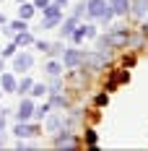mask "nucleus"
I'll return each instance as SVG.
<instances>
[{
  "label": "nucleus",
  "instance_id": "obj_1",
  "mask_svg": "<svg viewBox=\"0 0 148 151\" xmlns=\"http://www.w3.org/2000/svg\"><path fill=\"white\" fill-rule=\"evenodd\" d=\"M112 60L109 55H104V52H99V50H94V52H83V63H81V68H86V70H91V73H99V70H104L107 68V63Z\"/></svg>",
  "mask_w": 148,
  "mask_h": 151
},
{
  "label": "nucleus",
  "instance_id": "obj_2",
  "mask_svg": "<svg viewBox=\"0 0 148 151\" xmlns=\"http://www.w3.org/2000/svg\"><path fill=\"white\" fill-rule=\"evenodd\" d=\"M86 13L91 18H102L104 24H109L114 18V13H112V8H109L107 0H86Z\"/></svg>",
  "mask_w": 148,
  "mask_h": 151
},
{
  "label": "nucleus",
  "instance_id": "obj_3",
  "mask_svg": "<svg viewBox=\"0 0 148 151\" xmlns=\"http://www.w3.org/2000/svg\"><path fill=\"white\" fill-rule=\"evenodd\" d=\"M60 63H62L65 70L81 68V63H83V50H78V47H65V52L60 55Z\"/></svg>",
  "mask_w": 148,
  "mask_h": 151
},
{
  "label": "nucleus",
  "instance_id": "obj_4",
  "mask_svg": "<svg viewBox=\"0 0 148 151\" xmlns=\"http://www.w3.org/2000/svg\"><path fill=\"white\" fill-rule=\"evenodd\" d=\"M34 68V55L31 52H26V50H18L13 55V70L16 73H26V70H31Z\"/></svg>",
  "mask_w": 148,
  "mask_h": 151
},
{
  "label": "nucleus",
  "instance_id": "obj_5",
  "mask_svg": "<svg viewBox=\"0 0 148 151\" xmlns=\"http://www.w3.org/2000/svg\"><path fill=\"white\" fill-rule=\"evenodd\" d=\"M52 146H55V149H78V141L73 138L70 128H62V130H57V133H55Z\"/></svg>",
  "mask_w": 148,
  "mask_h": 151
},
{
  "label": "nucleus",
  "instance_id": "obj_6",
  "mask_svg": "<svg viewBox=\"0 0 148 151\" xmlns=\"http://www.w3.org/2000/svg\"><path fill=\"white\" fill-rule=\"evenodd\" d=\"M96 37V26L94 24H78L70 34V39H73V45H81L83 39H94Z\"/></svg>",
  "mask_w": 148,
  "mask_h": 151
},
{
  "label": "nucleus",
  "instance_id": "obj_7",
  "mask_svg": "<svg viewBox=\"0 0 148 151\" xmlns=\"http://www.w3.org/2000/svg\"><path fill=\"white\" fill-rule=\"evenodd\" d=\"M34 99H31L29 94L21 99V104H18V109H16V120H21V122H29L31 117H34Z\"/></svg>",
  "mask_w": 148,
  "mask_h": 151
},
{
  "label": "nucleus",
  "instance_id": "obj_8",
  "mask_svg": "<svg viewBox=\"0 0 148 151\" xmlns=\"http://www.w3.org/2000/svg\"><path fill=\"white\" fill-rule=\"evenodd\" d=\"M39 133H42V128H39V125H34V122H16L13 125V136L16 138H29V136H39Z\"/></svg>",
  "mask_w": 148,
  "mask_h": 151
},
{
  "label": "nucleus",
  "instance_id": "obj_9",
  "mask_svg": "<svg viewBox=\"0 0 148 151\" xmlns=\"http://www.w3.org/2000/svg\"><path fill=\"white\" fill-rule=\"evenodd\" d=\"M127 39H130V31L122 29V26H114L109 31V45L112 47H127Z\"/></svg>",
  "mask_w": 148,
  "mask_h": 151
},
{
  "label": "nucleus",
  "instance_id": "obj_10",
  "mask_svg": "<svg viewBox=\"0 0 148 151\" xmlns=\"http://www.w3.org/2000/svg\"><path fill=\"white\" fill-rule=\"evenodd\" d=\"M62 125H65V117L57 115V112H49V115L44 117V130H47V133H52V136H55L57 130H62Z\"/></svg>",
  "mask_w": 148,
  "mask_h": 151
},
{
  "label": "nucleus",
  "instance_id": "obj_11",
  "mask_svg": "<svg viewBox=\"0 0 148 151\" xmlns=\"http://www.w3.org/2000/svg\"><path fill=\"white\" fill-rule=\"evenodd\" d=\"M0 89H3V94H16L18 78H16L13 73H8V70H3V73H0Z\"/></svg>",
  "mask_w": 148,
  "mask_h": 151
},
{
  "label": "nucleus",
  "instance_id": "obj_12",
  "mask_svg": "<svg viewBox=\"0 0 148 151\" xmlns=\"http://www.w3.org/2000/svg\"><path fill=\"white\" fill-rule=\"evenodd\" d=\"M130 13L135 18H146L148 16V0H130Z\"/></svg>",
  "mask_w": 148,
  "mask_h": 151
},
{
  "label": "nucleus",
  "instance_id": "obj_13",
  "mask_svg": "<svg viewBox=\"0 0 148 151\" xmlns=\"http://www.w3.org/2000/svg\"><path fill=\"white\" fill-rule=\"evenodd\" d=\"M75 26H78V18H75V16H68V18H62V21H60V37H70Z\"/></svg>",
  "mask_w": 148,
  "mask_h": 151
},
{
  "label": "nucleus",
  "instance_id": "obj_14",
  "mask_svg": "<svg viewBox=\"0 0 148 151\" xmlns=\"http://www.w3.org/2000/svg\"><path fill=\"white\" fill-rule=\"evenodd\" d=\"M109 8L114 16H127L130 13V0H109Z\"/></svg>",
  "mask_w": 148,
  "mask_h": 151
},
{
  "label": "nucleus",
  "instance_id": "obj_15",
  "mask_svg": "<svg viewBox=\"0 0 148 151\" xmlns=\"http://www.w3.org/2000/svg\"><path fill=\"white\" fill-rule=\"evenodd\" d=\"M34 39H36V37H34L29 29H26V31H16V37H13V42L18 47H31V45H34Z\"/></svg>",
  "mask_w": 148,
  "mask_h": 151
},
{
  "label": "nucleus",
  "instance_id": "obj_16",
  "mask_svg": "<svg viewBox=\"0 0 148 151\" xmlns=\"http://www.w3.org/2000/svg\"><path fill=\"white\" fill-rule=\"evenodd\" d=\"M36 13V8H34V3L29 0H24V3H18V18H24V21H29L31 16Z\"/></svg>",
  "mask_w": 148,
  "mask_h": 151
},
{
  "label": "nucleus",
  "instance_id": "obj_17",
  "mask_svg": "<svg viewBox=\"0 0 148 151\" xmlns=\"http://www.w3.org/2000/svg\"><path fill=\"white\" fill-rule=\"evenodd\" d=\"M94 39H96V50L112 58V52H109V50H112V45H109V34H96Z\"/></svg>",
  "mask_w": 148,
  "mask_h": 151
},
{
  "label": "nucleus",
  "instance_id": "obj_18",
  "mask_svg": "<svg viewBox=\"0 0 148 151\" xmlns=\"http://www.w3.org/2000/svg\"><path fill=\"white\" fill-rule=\"evenodd\" d=\"M47 96H49V104H52V107H62V109L68 107V96L60 94V91H49Z\"/></svg>",
  "mask_w": 148,
  "mask_h": 151
},
{
  "label": "nucleus",
  "instance_id": "obj_19",
  "mask_svg": "<svg viewBox=\"0 0 148 151\" xmlns=\"http://www.w3.org/2000/svg\"><path fill=\"white\" fill-rule=\"evenodd\" d=\"M62 70H65V68H62V63H60V60H47L44 63V73L47 76H60Z\"/></svg>",
  "mask_w": 148,
  "mask_h": 151
},
{
  "label": "nucleus",
  "instance_id": "obj_20",
  "mask_svg": "<svg viewBox=\"0 0 148 151\" xmlns=\"http://www.w3.org/2000/svg\"><path fill=\"white\" fill-rule=\"evenodd\" d=\"M47 94H49V86H47V83H34L31 91H29L31 99H42V96H47Z\"/></svg>",
  "mask_w": 148,
  "mask_h": 151
},
{
  "label": "nucleus",
  "instance_id": "obj_21",
  "mask_svg": "<svg viewBox=\"0 0 148 151\" xmlns=\"http://www.w3.org/2000/svg\"><path fill=\"white\" fill-rule=\"evenodd\" d=\"M49 112H52V104H49V102H44V104L34 107V117H31V120H44Z\"/></svg>",
  "mask_w": 148,
  "mask_h": 151
},
{
  "label": "nucleus",
  "instance_id": "obj_22",
  "mask_svg": "<svg viewBox=\"0 0 148 151\" xmlns=\"http://www.w3.org/2000/svg\"><path fill=\"white\" fill-rule=\"evenodd\" d=\"M31 86H34V81H31L29 76H24V78L18 81V89H16V94H21V96H26V94L31 91Z\"/></svg>",
  "mask_w": 148,
  "mask_h": 151
},
{
  "label": "nucleus",
  "instance_id": "obj_23",
  "mask_svg": "<svg viewBox=\"0 0 148 151\" xmlns=\"http://www.w3.org/2000/svg\"><path fill=\"white\" fill-rule=\"evenodd\" d=\"M60 21H62V16H42V29H55L60 26Z\"/></svg>",
  "mask_w": 148,
  "mask_h": 151
},
{
  "label": "nucleus",
  "instance_id": "obj_24",
  "mask_svg": "<svg viewBox=\"0 0 148 151\" xmlns=\"http://www.w3.org/2000/svg\"><path fill=\"white\" fill-rule=\"evenodd\" d=\"M18 50H21V47L16 45V42H11V45L0 47V55H3V58H13V55H16V52H18Z\"/></svg>",
  "mask_w": 148,
  "mask_h": 151
},
{
  "label": "nucleus",
  "instance_id": "obj_25",
  "mask_svg": "<svg viewBox=\"0 0 148 151\" xmlns=\"http://www.w3.org/2000/svg\"><path fill=\"white\" fill-rule=\"evenodd\" d=\"M8 26L13 31H26L29 29V21H24V18H16V21H8Z\"/></svg>",
  "mask_w": 148,
  "mask_h": 151
},
{
  "label": "nucleus",
  "instance_id": "obj_26",
  "mask_svg": "<svg viewBox=\"0 0 148 151\" xmlns=\"http://www.w3.org/2000/svg\"><path fill=\"white\" fill-rule=\"evenodd\" d=\"M86 146H89V149H96V130H94V128L86 130Z\"/></svg>",
  "mask_w": 148,
  "mask_h": 151
},
{
  "label": "nucleus",
  "instance_id": "obj_27",
  "mask_svg": "<svg viewBox=\"0 0 148 151\" xmlns=\"http://www.w3.org/2000/svg\"><path fill=\"white\" fill-rule=\"evenodd\" d=\"M62 52H65V45H62V42H52L47 55H62Z\"/></svg>",
  "mask_w": 148,
  "mask_h": 151
},
{
  "label": "nucleus",
  "instance_id": "obj_28",
  "mask_svg": "<svg viewBox=\"0 0 148 151\" xmlns=\"http://www.w3.org/2000/svg\"><path fill=\"white\" fill-rule=\"evenodd\" d=\"M49 45H52V42H47V39H34V47H36L39 52H49Z\"/></svg>",
  "mask_w": 148,
  "mask_h": 151
},
{
  "label": "nucleus",
  "instance_id": "obj_29",
  "mask_svg": "<svg viewBox=\"0 0 148 151\" xmlns=\"http://www.w3.org/2000/svg\"><path fill=\"white\" fill-rule=\"evenodd\" d=\"M94 104H96V107L109 104V94H96V96H94Z\"/></svg>",
  "mask_w": 148,
  "mask_h": 151
},
{
  "label": "nucleus",
  "instance_id": "obj_30",
  "mask_svg": "<svg viewBox=\"0 0 148 151\" xmlns=\"http://www.w3.org/2000/svg\"><path fill=\"white\" fill-rule=\"evenodd\" d=\"M31 3H34V8H36V11H44L47 5L52 3V0H31Z\"/></svg>",
  "mask_w": 148,
  "mask_h": 151
},
{
  "label": "nucleus",
  "instance_id": "obj_31",
  "mask_svg": "<svg viewBox=\"0 0 148 151\" xmlns=\"http://www.w3.org/2000/svg\"><path fill=\"white\" fill-rule=\"evenodd\" d=\"M5 24H8V16H5V13H0V26H5Z\"/></svg>",
  "mask_w": 148,
  "mask_h": 151
},
{
  "label": "nucleus",
  "instance_id": "obj_32",
  "mask_svg": "<svg viewBox=\"0 0 148 151\" xmlns=\"http://www.w3.org/2000/svg\"><path fill=\"white\" fill-rule=\"evenodd\" d=\"M3 70H5V58L0 55V73H3Z\"/></svg>",
  "mask_w": 148,
  "mask_h": 151
},
{
  "label": "nucleus",
  "instance_id": "obj_33",
  "mask_svg": "<svg viewBox=\"0 0 148 151\" xmlns=\"http://www.w3.org/2000/svg\"><path fill=\"white\" fill-rule=\"evenodd\" d=\"M55 3H57L60 8H65V5H68V3H70V0H55Z\"/></svg>",
  "mask_w": 148,
  "mask_h": 151
},
{
  "label": "nucleus",
  "instance_id": "obj_34",
  "mask_svg": "<svg viewBox=\"0 0 148 151\" xmlns=\"http://www.w3.org/2000/svg\"><path fill=\"white\" fill-rule=\"evenodd\" d=\"M16 3H24V0H16Z\"/></svg>",
  "mask_w": 148,
  "mask_h": 151
},
{
  "label": "nucleus",
  "instance_id": "obj_35",
  "mask_svg": "<svg viewBox=\"0 0 148 151\" xmlns=\"http://www.w3.org/2000/svg\"><path fill=\"white\" fill-rule=\"evenodd\" d=\"M0 96H3V89H0Z\"/></svg>",
  "mask_w": 148,
  "mask_h": 151
},
{
  "label": "nucleus",
  "instance_id": "obj_36",
  "mask_svg": "<svg viewBox=\"0 0 148 151\" xmlns=\"http://www.w3.org/2000/svg\"><path fill=\"white\" fill-rule=\"evenodd\" d=\"M0 47H3V45H0Z\"/></svg>",
  "mask_w": 148,
  "mask_h": 151
}]
</instances>
